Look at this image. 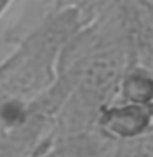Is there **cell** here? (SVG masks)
Returning a JSON list of instances; mask_svg holds the SVG:
<instances>
[{
	"label": "cell",
	"instance_id": "obj_5",
	"mask_svg": "<svg viewBox=\"0 0 153 157\" xmlns=\"http://www.w3.org/2000/svg\"><path fill=\"white\" fill-rule=\"evenodd\" d=\"M76 2H81V0H58L59 5H71V3H76Z\"/></svg>",
	"mask_w": 153,
	"mask_h": 157
},
{
	"label": "cell",
	"instance_id": "obj_6",
	"mask_svg": "<svg viewBox=\"0 0 153 157\" xmlns=\"http://www.w3.org/2000/svg\"><path fill=\"white\" fill-rule=\"evenodd\" d=\"M8 2H10V0H0V13L3 12V8L8 5Z\"/></svg>",
	"mask_w": 153,
	"mask_h": 157
},
{
	"label": "cell",
	"instance_id": "obj_2",
	"mask_svg": "<svg viewBox=\"0 0 153 157\" xmlns=\"http://www.w3.org/2000/svg\"><path fill=\"white\" fill-rule=\"evenodd\" d=\"M120 71V61L114 51H96L82 69V83L89 90L109 87Z\"/></svg>",
	"mask_w": 153,
	"mask_h": 157
},
{
	"label": "cell",
	"instance_id": "obj_4",
	"mask_svg": "<svg viewBox=\"0 0 153 157\" xmlns=\"http://www.w3.org/2000/svg\"><path fill=\"white\" fill-rule=\"evenodd\" d=\"M118 157H153V146L140 141L130 142L120 149Z\"/></svg>",
	"mask_w": 153,
	"mask_h": 157
},
{
	"label": "cell",
	"instance_id": "obj_1",
	"mask_svg": "<svg viewBox=\"0 0 153 157\" xmlns=\"http://www.w3.org/2000/svg\"><path fill=\"white\" fill-rule=\"evenodd\" d=\"M104 128L112 134L122 137H133L147 128L148 113L143 105H127L120 108H112L102 118Z\"/></svg>",
	"mask_w": 153,
	"mask_h": 157
},
{
	"label": "cell",
	"instance_id": "obj_3",
	"mask_svg": "<svg viewBox=\"0 0 153 157\" xmlns=\"http://www.w3.org/2000/svg\"><path fill=\"white\" fill-rule=\"evenodd\" d=\"M123 92L135 105H145L153 98V80L142 74H133L123 83Z\"/></svg>",
	"mask_w": 153,
	"mask_h": 157
}]
</instances>
